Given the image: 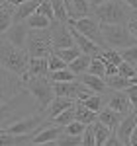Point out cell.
<instances>
[{
    "label": "cell",
    "mask_w": 137,
    "mask_h": 146,
    "mask_svg": "<svg viewBox=\"0 0 137 146\" xmlns=\"http://www.w3.org/2000/svg\"><path fill=\"white\" fill-rule=\"evenodd\" d=\"M30 53L28 49H22V47L12 45L10 41L2 39V47H0V62H2V68L10 70L14 74L22 76L24 80L30 78Z\"/></svg>",
    "instance_id": "6da1fadb"
},
{
    "label": "cell",
    "mask_w": 137,
    "mask_h": 146,
    "mask_svg": "<svg viewBox=\"0 0 137 146\" xmlns=\"http://www.w3.org/2000/svg\"><path fill=\"white\" fill-rule=\"evenodd\" d=\"M26 88L34 96V101L37 103L39 111H45L47 105L55 100V86L49 76H30L26 80Z\"/></svg>",
    "instance_id": "7a4b0ae2"
},
{
    "label": "cell",
    "mask_w": 137,
    "mask_h": 146,
    "mask_svg": "<svg viewBox=\"0 0 137 146\" xmlns=\"http://www.w3.org/2000/svg\"><path fill=\"white\" fill-rule=\"evenodd\" d=\"M133 10L127 6L124 0H108L100 8L94 10V16L102 22V25H112V23H127L131 18Z\"/></svg>",
    "instance_id": "3957f363"
},
{
    "label": "cell",
    "mask_w": 137,
    "mask_h": 146,
    "mask_svg": "<svg viewBox=\"0 0 137 146\" xmlns=\"http://www.w3.org/2000/svg\"><path fill=\"white\" fill-rule=\"evenodd\" d=\"M102 35L108 47L114 49H127V47L137 45V37L131 33L127 23H112V25H102Z\"/></svg>",
    "instance_id": "277c9868"
},
{
    "label": "cell",
    "mask_w": 137,
    "mask_h": 146,
    "mask_svg": "<svg viewBox=\"0 0 137 146\" xmlns=\"http://www.w3.org/2000/svg\"><path fill=\"white\" fill-rule=\"evenodd\" d=\"M26 49H28L30 56H49L53 53V31H51V27L30 29Z\"/></svg>",
    "instance_id": "5b68a950"
},
{
    "label": "cell",
    "mask_w": 137,
    "mask_h": 146,
    "mask_svg": "<svg viewBox=\"0 0 137 146\" xmlns=\"http://www.w3.org/2000/svg\"><path fill=\"white\" fill-rule=\"evenodd\" d=\"M71 25H75L82 35H86L88 39H92L94 43H98L100 47H106V41H104V35H102V22L90 14V16H84V18H79V20H68Z\"/></svg>",
    "instance_id": "8992f818"
},
{
    "label": "cell",
    "mask_w": 137,
    "mask_h": 146,
    "mask_svg": "<svg viewBox=\"0 0 137 146\" xmlns=\"http://www.w3.org/2000/svg\"><path fill=\"white\" fill-rule=\"evenodd\" d=\"M24 90H26V80L10 70L2 68V101L12 100L14 96H18Z\"/></svg>",
    "instance_id": "52a82bcc"
},
{
    "label": "cell",
    "mask_w": 137,
    "mask_h": 146,
    "mask_svg": "<svg viewBox=\"0 0 137 146\" xmlns=\"http://www.w3.org/2000/svg\"><path fill=\"white\" fill-rule=\"evenodd\" d=\"M104 98V105H108V107H112V109H118V111H122L124 115L133 109V105H131V100H129V96H127L126 90H108L102 94Z\"/></svg>",
    "instance_id": "ba28073f"
},
{
    "label": "cell",
    "mask_w": 137,
    "mask_h": 146,
    "mask_svg": "<svg viewBox=\"0 0 137 146\" xmlns=\"http://www.w3.org/2000/svg\"><path fill=\"white\" fill-rule=\"evenodd\" d=\"M51 31H53V49H67V47H75L77 41H75V35H73V29L67 23L55 22L51 25Z\"/></svg>",
    "instance_id": "9c48e42d"
},
{
    "label": "cell",
    "mask_w": 137,
    "mask_h": 146,
    "mask_svg": "<svg viewBox=\"0 0 137 146\" xmlns=\"http://www.w3.org/2000/svg\"><path fill=\"white\" fill-rule=\"evenodd\" d=\"M65 133V127H61L57 123H49L45 125L37 135L34 136V140H32V146H37V144H47V146H53L57 142V138Z\"/></svg>",
    "instance_id": "30bf717a"
},
{
    "label": "cell",
    "mask_w": 137,
    "mask_h": 146,
    "mask_svg": "<svg viewBox=\"0 0 137 146\" xmlns=\"http://www.w3.org/2000/svg\"><path fill=\"white\" fill-rule=\"evenodd\" d=\"M28 33H30V27L26 22H14L10 25V29L6 33H2V39L10 41L12 45L22 47L26 49V43H28Z\"/></svg>",
    "instance_id": "8fae6325"
},
{
    "label": "cell",
    "mask_w": 137,
    "mask_h": 146,
    "mask_svg": "<svg viewBox=\"0 0 137 146\" xmlns=\"http://www.w3.org/2000/svg\"><path fill=\"white\" fill-rule=\"evenodd\" d=\"M135 127H137V109H131V111L122 119L120 127L116 129V133H118V136H120L122 144H129V140H131V135H133Z\"/></svg>",
    "instance_id": "7c38bea8"
},
{
    "label": "cell",
    "mask_w": 137,
    "mask_h": 146,
    "mask_svg": "<svg viewBox=\"0 0 137 146\" xmlns=\"http://www.w3.org/2000/svg\"><path fill=\"white\" fill-rule=\"evenodd\" d=\"M77 101L71 100V98H63V96H55V100L51 101L49 105H47V109L43 113H45V117L49 119V121H53L55 117H57L59 113H63L65 109H68V107H73Z\"/></svg>",
    "instance_id": "4fadbf2b"
},
{
    "label": "cell",
    "mask_w": 137,
    "mask_h": 146,
    "mask_svg": "<svg viewBox=\"0 0 137 146\" xmlns=\"http://www.w3.org/2000/svg\"><path fill=\"white\" fill-rule=\"evenodd\" d=\"M71 25V23H68ZM71 29H73V35H75V41H77V45L80 47V51L82 53H86V55H92V56H96V55H100V51H102V47L98 45V43H94L92 39H88L86 35H82L75 27V25H71Z\"/></svg>",
    "instance_id": "5bb4252c"
},
{
    "label": "cell",
    "mask_w": 137,
    "mask_h": 146,
    "mask_svg": "<svg viewBox=\"0 0 137 146\" xmlns=\"http://www.w3.org/2000/svg\"><path fill=\"white\" fill-rule=\"evenodd\" d=\"M126 115L122 111H118V109H112V107H108V105H104L100 113H98V121H102L104 125H108L112 131H116L120 123H122V119H124Z\"/></svg>",
    "instance_id": "9a60e30c"
},
{
    "label": "cell",
    "mask_w": 137,
    "mask_h": 146,
    "mask_svg": "<svg viewBox=\"0 0 137 146\" xmlns=\"http://www.w3.org/2000/svg\"><path fill=\"white\" fill-rule=\"evenodd\" d=\"M67 10H68V14H71L73 20H79V18H84V16L94 14V8L90 6L88 0H68Z\"/></svg>",
    "instance_id": "2e32d148"
},
{
    "label": "cell",
    "mask_w": 137,
    "mask_h": 146,
    "mask_svg": "<svg viewBox=\"0 0 137 146\" xmlns=\"http://www.w3.org/2000/svg\"><path fill=\"white\" fill-rule=\"evenodd\" d=\"M41 2L43 0H28V2H24L20 6H16V10H14V22H26L32 14L37 12Z\"/></svg>",
    "instance_id": "e0dca14e"
},
{
    "label": "cell",
    "mask_w": 137,
    "mask_h": 146,
    "mask_svg": "<svg viewBox=\"0 0 137 146\" xmlns=\"http://www.w3.org/2000/svg\"><path fill=\"white\" fill-rule=\"evenodd\" d=\"M79 80L82 84H86L90 90H94L96 94H104V92L108 90V84H106V78L102 76H96V74H90V72H84V74H80Z\"/></svg>",
    "instance_id": "ac0fdd59"
},
{
    "label": "cell",
    "mask_w": 137,
    "mask_h": 146,
    "mask_svg": "<svg viewBox=\"0 0 137 146\" xmlns=\"http://www.w3.org/2000/svg\"><path fill=\"white\" fill-rule=\"evenodd\" d=\"M106 84H108L110 90H127V88H131L133 84H137V76L127 78V76H122V74L118 72L114 76H106Z\"/></svg>",
    "instance_id": "d6986e66"
},
{
    "label": "cell",
    "mask_w": 137,
    "mask_h": 146,
    "mask_svg": "<svg viewBox=\"0 0 137 146\" xmlns=\"http://www.w3.org/2000/svg\"><path fill=\"white\" fill-rule=\"evenodd\" d=\"M49 58L47 56H32L30 58V76H49Z\"/></svg>",
    "instance_id": "ffe728a7"
},
{
    "label": "cell",
    "mask_w": 137,
    "mask_h": 146,
    "mask_svg": "<svg viewBox=\"0 0 137 146\" xmlns=\"http://www.w3.org/2000/svg\"><path fill=\"white\" fill-rule=\"evenodd\" d=\"M75 119L80 121V123H84V125H90L98 119V113L92 111L90 107H86L84 103L77 101V105H75Z\"/></svg>",
    "instance_id": "44dd1931"
},
{
    "label": "cell",
    "mask_w": 137,
    "mask_h": 146,
    "mask_svg": "<svg viewBox=\"0 0 137 146\" xmlns=\"http://www.w3.org/2000/svg\"><path fill=\"white\" fill-rule=\"evenodd\" d=\"M90 62H92V55H86V53H80L73 62H68V68L80 76V74H84V72H88V68H90Z\"/></svg>",
    "instance_id": "7402d4cb"
},
{
    "label": "cell",
    "mask_w": 137,
    "mask_h": 146,
    "mask_svg": "<svg viewBox=\"0 0 137 146\" xmlns=\"http://www.w3.org/2000/svg\"><path fill=\"white\" fill-rule=\"evenodd\" d=\"M26 23H28V27H30V29H45V27H51L55 22H51V20L45 18L43 14L35 12V14H32V16L26 20Z\"/></svg>",
    "instance_id": "603a6c76"
},
{
    "label": "cell",
    "mask_w": 137,
    "mask_h": 146,
    "mask_svg": "<svg viewBox=\"0 0 137 146\" xmlns=\"http://www.w3.org/2000/svg\"><path fill=\"white\" fill-rule=\"evenodd\" d=\"M94 133H96V146H104V142L108 140V136L112 135V129L96 119L94 121Z\"/></svg>",
    "instance_id": "cb8c5ba5"
},
{
    "label": "cell",
    "mask_w": 137,
    "mask_h": 146,
    "mask_svg": "<svg viewBox=\"0 0 137 146\" xmlns=\"http://www.w3.org/2000/svg\"><path fill=\"white\" fill-rule=\"evenodd\" d=\"M100 56H102L104 60H108V62H114V64H122L124 62V56L120 53V49H114V47H102V51H100Z\"/></svg>",
    "instance_id": "d4e9b609"
},
{
    "label": "cell",
    "mask_w": 137,
    "mask_h": 146,
    "mask_svg": "<svg viewBox=\"0 0 137 146\" xmlns=\"http://www.w3.org/2000/svg\"><path fill=\"white\" fill-rule=\"evenodd\" d=\"M53 2V10H55V18H57V22L61 23H67L71 20V14L67 10V2L65 0H51Z\"/></svg>",
    "instance_id": "484cf974"
},
{
    "label": "cell",
    "mask_w": 137,
    "mask_h": 146,
    "mask_svg": "<svg viewBox=\"0 0 137 146\" xmlns=\"http://www.w3.org/2000/svg\"><path fill=\"white\" fill-rule=\"evenodd\" d=\"M49 78L53 80V82H73V80H77L79 76L67 66V68H63V70H55V72H51Z\"/></svg>",
    "instance_id": "4316f807"
},
{
    "label": "cell",
    "mask_w": 137,
    "mask_h": 146,
    "mask_svg": "<svg viewBox=\"0 0 137 146\" xmlns=\"http://www.w3.org/2000/svg\"><path fill=\"white\" fill-rule=\"evenodd\" d=\"M53 51H55V53H57V55L61 56V58H63L65 62H73V60H75V58H77V56L82 53L79 45H75V47H67V49H53Z\"/></svg>",
    "instance_id": "83f0119b"
},
{
    "label": "cell",
    "mask_w": 137,
    "mask_h": 146,
    "mask_svg": "<svg viewBox=\"0 0 137 146\" xmlns=\"http://www.w3.org/2000/svg\"><path fill=\"white\" fill-rule=\"evenodd\" d=\"M88 72H90V74H96V76H102V78H106V62H104V58H102L100 55L92 56V62H90Z\"/></svg>",
    "instance_id": "f1b7e54d"
},
{
    "label": "cell",
    "mask_w": 137,
    "mask_h": 146,
    "mask_svg": "<svg viewBox=\"0 0 137 146\" xmlns=\"http://www.w3.org/2000/svg\"><path fill=\"white\" fill-rule=\"evenodd\" d=\"M75 105H77V103H75ZM75 105L68 107V109H65L63 113H59L57 117L53 119V123L61 125V127H67L68 123H73V121H75Z\"/></svg>",
    "instance_id": "f546056e"
},
{
    "label": "cell",
    "mask_w": 137,
    "mask_h": 146,
    "mask_svg": "<svg viewBox=\"0 0 137 146\" xmlns=\"http://www.w3.org/2000/svg\"><path fill=\"white\" fill-rule=\"evenodd\" d=\"M80 103H84L86 107H90L92 111L100 113V109L104 107V96L102 94H94V96H90L86 101H80Z\"/></svg>",
    "instance_id": "4dcf8cb0"
},
{
    "label": "cell",
    "mask_w": 137,
    "mask_h": 146,
    "mask_svg": "<svg viewBox=\"0 0 137 146\" xmlns=\"http://www.w3.org/2000/svg\"><path fill=\"white\" fill-rule=\"evenodd\" d=\"M47 58H49V70H51V72H55V70H63V68L68 66V62H65V60H63L55 51L47 56ZM51 72H49V74H51Z\"/></svg>",
    "instance_id": "1f68e13d"
},
{
    "label": "cell",
    "mask_w": 137,
    "mask_h": 146,
    "mask_svg": "<svg viewBox=\"0 0 137 146\" xmlns=\"http://www.w3.org/2000/svg\"><path fill=\"white\" fill-rule=\"evenodd\" d=\"M37 12L43 14L45 18H49L51 22H57V18H55V10H53V2H51V0H43V2L39 4Z\"/></svg>",
    "instance_id": "d6a6232c"
},
{
    "label": "cell",
    "mask_w": 137,
    "mask_h": 146,
    "mask_svg": "<svg viewBox=\"0 0 137 146\" xmlns=\"http://www.w3.org/2000/svg\"><path fill=\"white\" fill-rule=\"evenodd\" d=\"M82 144L84 146H96V133H94V123L86 125L82 133Z\"/></svg>",
    "instance_id": "836d02e7"
},
{
    "label": "cell",
    "mask_w": 137,
    "mask_h": 146,
    "mask_svg": "<svg viewBox=\"0 0 137 146\" xmlns=\"http://www.w3.org/2000/svg\"><path fill=\"white\" fill-rule=\"evenodd\" d=\"M118 72H120L122 76H127V78H133V76H137L135 64H131V62H127V60H124V62L118 66Z\"/></svg>",
    "instance_id": "e575fe53"
},
{
    "label": "cell",
    "mask_w": 137,
    "mask_h": 146,
    "mask_svg": "<svg viewBox=\"0 0 137 146\" xmlns=\"http://www.w3.org/2000/svg\"><path fill=\"white\" fill-rule=\"evenodd\" d=\"M120 53H122V56H124V60L131 62V64H137V45L127 47V49H122Z\"/></svg>",
    "instance_id": "d590c367"
},
{
    "label": "cell",
    "mask_w": 137,
    "mask_h": 146,
    "mask_svg": "<svg viewBox=\"0 0 137 146\" xmlns=\"http://www.w3.org/2000/svg\"><path fill=\"white\" fill-rule=\"evenodd\" d=\"M84 129H86V125L75 119L73 123H68L67 127H65V133H68V135H82V133H84Z\"/></svg>",
    "instance_id": "8d00e7d4"
},
{
    "label": "cell",
    "mask_w": 137,
    "mask_h": 146,
    "mask_svg": "<svg viewBox=\"0 0 137 146\" xmlns=\"http://www.w3.org/2000/svg\"><path fill=\"white\" fill-rule=\"evenodd\" d=\"M127 96H129V100H131V105H133V109H137V84H133L131 88H127Z\"/></svg>",
    "instance_id": "74e56055"
},
{
    "label": "cell",
    "mask_w": 137,
    "mask_h": 146,
    "mask_svg": "<svg viewBox=\"0 0 137 146\" xmlns=\"http://www.w3.org/2000/svg\"><path fill=\"white\" fill-rule=\"evenodd\" d=\"M120 144H122V140H120V136H118L116 131H112V135L108 136V140L104 142V146H120Z\"/></svg>",
    "instance_id": "f35d334b"
},
{
    "label": "cell",
    "mask_w": 137,
    "mask_h": 146,
    "mask_svg": "<svg viewBox=\"0 0 137 146\" xmlns=\"http://www.w3.org/2000/svg\"><path fill=\"white\" fill-rule=\"evenodd\" d=\"M127 27H129V29H131V33L137 37V10H133L131 18H129V22H127Z\"/></svg>",
    "instance_id": "ab89813d"
},
{
    "label": "cell",
    "mask_w": 137,
    "mask_h": 146,
    "mask_svg": "<svg viewBox=\"0 0 137 146\" xmlns=\"http://www.w3.org/2000/svg\"><path fill=\"white\" fill-rule=\"evenodd\" d=\"M104 62H106V76H114V74H118V64L108 62V60H104Z\"/></svg>",
    "instance_id": "60d3db41"
},
{
    "label": "cell",
    "mask_w": 137,
    "mask_h": 146,
    "mask_svg": "<svg viewBox=\"0 0 137 146\" xmlns=\"http://www.w3.org/2000/svg\"><path fill=\"white\" fill-rule=\"evenodd\" d=\"M28 0H0V4H8V6H20Z\"/></svg>",
    "instance_id": "b9f144b4"
},
{
    "label": "cell",
    "mask_w": 137,
    "mask_h": 146,
    "mask_svg": "<svg viewBox=\"0 0 137 146\" xmlns=\"http://www.w3.org/2000/svg\"><path fill=\"white\" fill-rule=\"evenodd\" d=\"M88 2H90V6H92V8H94V10H96V8H100V6H102V4H106V2H108V0H88Z\"/></svg>",
    "instance_id": "7bdbcfd3"
},
{
    "label": "cell",
    "mask_w": 137,
    "mask_h": 146,
    "mask_svg": "<svg viewBox=\"0 0 137 146\" xmlns=\"http://www.w3.org/2000/svg\"><path fill=\"white\" fill-rule=\"evenodd\" d=\"M124 2H126L131 10H137V0H124Z\"/></svg>",
    "instance_id": "ee69618b"
},
{
    "label": "cell",
    "mask_w": 137,
    "mask_h": 146,
    "mask_svg": "<svg viewBox=\"0 0 137 146\" xmlns=\"http://www.w3.org/2000/svg\"><path fill=\"white\" fill-rule=\"evenodd\" d=\"M129 144H131V146H137V127H135V131H133V135H131V140H129Z\"/></svg>",
    "instance_id": "f6af8a7d"
},
{
    "label": "cell",
    "mask_w": 137,
    "mask_h": 146,
    "mask_svg": "<svg viewBox=\"0 0 137 146\" xmlns=\"http://www.w3.org/2000/svg\"><path fill=\"white\" fill-rule=\"evenodd\" d=\"M135 70H137V64H135Z\"/></svg>",
    "instance_id": "bcb514c9"
},
{
    "label": "cell",
    "mask_w": 137,
    "mask_h": 146,
    "mask_svg": "<svg viewBox=\"0 0 137 146\" xmlns=\"http://www.w3.org/2000/svg\"><path fill=\"white\" fill-rule=\"evenodd\" d=\"M65 2H68V0H65Z\"/></svg>",
    "instance_id": "7dc6e473"
}]
</instances>
